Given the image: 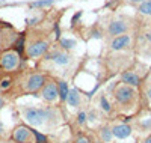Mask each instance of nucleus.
I'll return each instance as SVG.
<instances>
[{
    "instance_id": "12",
    "label": "nucleus",
    "mask_w": 151,
    "mask_h": 143,
    "mask_svg": "<svg viewBox=\"0 0 151 143\" xmlns=\"http://www.w3.org/2000/svg\"><path fill=\"white\" fill-rule=\"evenodd\" d=\"M121 83L127 84V86H132V87H139L141 86V77L134 71L127 69V71L121 72Z\"/></svg>"
},
{
    "instance_id": "22",
    "label": "nucleus",
    "mask_w": 151,
    "mask_h": 143,
    "mask_svg": "<svg viewBox=\"0 0 151 143\" xmlns=\"http://www.w3.org/2000/svg\"><path fill=\"white\" fill-rule=\"evenodd\" d=\"M60 47H62V50L67 51V50L76 47V41L74 39H68V38H64V39H60Z\"/></svg>"
},
{
    "instance_id": "10",
    "label": "nucleus",
    "mask_w": 151,
    "mask_h": 143,
    "mask_svg": "<svg viewBox=\"0 0 151 143\" xmlns=\"http://www.w3.org/2000/svg\"><path fill=\"white\" fill-rule=\"evenodd\" d=\"M44 59L53 60L56 65H68L70 60H71V56L65 50H53V51H50V53H47Z\"/></svg>"
},
{
    "instance_id": "2",
    "label": "nucleus",
    "mask_w": 151,
    "mask_h": 143,
    "mask_svg": "<svg viewBox=\"0 0 151 143\" xmlns=\"http://www.w3.org/2000/svg\"><path fill=\"white\" fill-rule=\"evenodd\" d=\"M113 99L121 109H130L137 101V90L136 87L119 83L113 89Z\"/></svg>"
},
{
    "instance_id": "7",
    "label": "nucleus",
    "mask_w": 151,
    "mask_h": 143,
    "mask_svg": "<svg viewBox=\"0 0 151 143\" xmlns=\"http://www.w3.org/2000/svg\"><path fill=\"white\" fill-rule=\"evenodd\" d=\"M41 97L45 102H55L59 99V90H58V82L53 79H47L45 84L41 89Z\"/></svg>"
},
{
    "instance_id": "15",
    "label": "nucleus",
    "mask_w": 151,
    "mask_h": 143,
    "mask_svg": "<svg viewBox=\"0 0 151 143\" xmlns=\"http://www.w3.org/2000/svg\"><path fill=\"white\" fill-rule=\"evenodd\" d=\"M58 90H59V99L67 101V97H68V92H70V86L65 80H58Z\"/></svg>"
},
{
    "instance_id": "31",
    "label": "nucleus",
    "mask_w": 151,
    "mask_h": 143,
    "mask_svg": "<svg viewBox=\"0 0 151 143\" xmlns=\"http://www.w3.org/2000/svg\"><path fill=\"white\" fill-rule=\"evenodd\" d=\"M144 143H151V134H150V136H148V137L144 140Z\"/></svg>"
},
{
    "instance_id": "28",
    "label": "nucleus",
    "mask_w": 151,
    "mask_h": 143,
    "mask_svg": "<svg viewBox=\"0 0 151 143\" xmlns=\"http://www.w3.org/2000/svg\"><path fill=\"white\" fill-rule=\"evenodd\" d=\"M145 94H147V98L151 101V86H148V87H147V92H145Z\"/></svg>"
},
{
    "instance_id": "13",
    "label": "nucleus",
    "mask_w": 151,
    "mask_h": 143,
    "mask_svg": "<svg viewBox=\"0 0 151 143\" xmlns=\"http://www.w3.org/2000/svg\"><path fill=\"white\" fill-rule=\"evenodd\" d=\"M67 102L70 107H80L82 104V95L77 89H70L68 97H67Z\"/></svg>"
},
{
    "instance_id": "33",
    "label": "nucleus",
    "mask_w": 151,
    "mask_h": 143,
    "mask_svg": "<svg viewBox=\"0 0 151 143\" xmlns=\"http://www.w3.org/2000/svg\"><path fill=\"white\" fill-rule=\"evenodd\" d=\"M144 0H130V3H142Z\"/></svg>"
},
{
    "instance_id": "20",
    "label": "nucleus",
    "mask_w": 151,
    "mask_h": 143,
    "mask_svg": "<svg viewBox=\"0 0 151 143\" xmlns=\"http://www.w3.org/2000/svg\"><path fill=\"white\" fill-rule=\"evenodd\" d=\"M33 143H48V137L40 131L33 129Z\"/></svg>"
},
{
    "instance_id": "16",
    "label": "nucleus",
    "mask_w": 151,
    "mask_h": 143,
    "mask_svg": "<svg viewBox=\"0 0 151 143\" xmlns=\"http://www.w3.org/2000/svg\"><path fill=\"white\" fill-rule=\"evenodd\" d=\"M137 12L142 14V15L151 17V0H144L142 3H139V6H137Z\"/></svg>"
},
{
    "instance_id": "26",
    "label": "nucleus",
    "mask_w": 151,
    "mask_h": 143,
    "mask_svg": "<svg viewBox=\"0 0 151 143\" xmlns=\"http://www.w3.org/2000/svg\"><path fill=\"white\" fill-rule=\"evenodd\" d=\"M86 118H88V121H89V122H94L97 119V113L94 110H91L89 113H86Z\"/></svg>"
},
{
    "instance_id": "9",
    "label": "nucleus",
    "mask_w": 151,
    "mask_h": 143,
    "mask_svg": "<svg viewBox=\"0 0 151 143\" xmlns=\"http://www.w3.org/2000/svg\"><path fill=\"white\" fill-rule=\"evenodd\" d=\"M133 44V36L130 33H124L119 36L112 38L110 41V48L113 51H122V50H129Z\"/></svg>"
},
{
    "instance_id": "1",
    "label": "nucleus",
    "mask_w": 151,
    "mask_h": 143,
    "mask_svg": "<svg viewBox=\"0 0 151 143\" xmlns=\"http://www.w3.org/2000/svg\"><path fill=\"white\" fill-rule=\"evenodd\" d=\"M26 122L32 127H42L56 119V110L52 107H26L23 110Z\"/></svg>"
},
{
    "instance_id": "17",
    "label": "nucleus",
    "mask_w": 151,
    "mask_h": 143,
    "mask_svg": "<svg viewBox=\"0 0 151 143\" xmlns=\"http://www.w3.org/2000/svg\"><path fill=\"white\" fill-rule=\"evenodd\" d=\"M24 39H26V35H18L17 36V41L14 42V50L17 51V53L23 54V51L26 50V45H24Z\"/></svg>"
},
{
    "instance_id": "19",
    "label": "nucleus",
    "mask_w": 151,
    "mask_h": 143,
    "mask_svg": "<svg viewBox=\"0 0 151 143\" xmlns=\"http://www.w3.org/2000/svg\"><path fill=\"white\" fill-rule=\"evenodd\" d=\"M55 3V0H36V2L30 3V8H47L52 6Z\"/></svg>"
},
{
    "instance_id": "30",
    "label": "nucleus",
    "mask_w": 151,
    "mask_h": 143,
    "mask_svg": "<svg viewBox=\"0 0 151 143\" xmlns=\"http://www.w3.org/2000/svg\"><path fill=\"white\" fill-rule=\"evenodd\" d=\"M3 133H5V127H3V122L0 121V136H3Z\"/></svg>"
},
{
    "instance_id": "25",
    "label": "nucleus",
    "mask_w": 151,
    "mask_h": 143,
    "mask_svg": "<svg viewBox=\"0 0 151 143\" xmlns=\"http://www.w3.org/2000/svg\"><path fill=\"white\" fill-rule=\"evenodd\" d=\"M142 38H144V39H145L147 42H150V44H151V26H150L148 29H145V30H144Z\"/></svg>"
},
{
    "instance_id": "14",
    "label": "nucleus",
    "mask_w": 151,
    "mask_h": 143,
    "mask_svg": "<svg viewBox=\"0 0 151 143\" xmlns=\"http://www.w3.org/2000/svg\"><path fill=\"white\" fill-rule=\"evenodd\" d=\"M98 137H100V140L101 142H104V143H110L113 139V133H112V128L109 127V125H104V127H101L98 129Z\"/></svg>"
},
{
    "instance_id": "8",
    "label": "nucleus",
    "mask_w": 151,
    "mask_h": 143,
    "mask_svg": "<svg viewBox=\"0 0 151 143\" xmlns=\"http://www.w3.org/2000/svg\"><path fill=\"white\" fill-rule=\"evenodd\" d=\"M130 29V23L125 21L122 18H116V20H112L109 24H107V29H106V33L107 36L110 38H115V36H119V35H124L127 33Z\"/></svg>"
},
{
    "instance_id": "6",
    "label": "nucleus",
    "mask_w": 151,
    "mask_h": 143,
    "mask_svg": "<svg viewBox=\"0 0 151 143\" xmlns=\"http://www.w3.org/2000/svg\"><path fill=\"white\" fill-rule=\"evenodd\" d=\"M11 139L15 143H33V128L20 124L12 129Z\"/></svg>"
},
{
    "instance_id": "27",
    "label": "nucleus",
    "mask_w": 151,
    "mask_h": 143,
    "mask_svg": "<svg viewBox=\"0 0 151 143\" xmlns=\"http://www.w3.org/2000/svg\"><path fill=\"white\" fill-rule=\"evenodd\" d=\"M82 14H83V12H82V11H79L77 14H74V15H73V20H71V24H73V26L76 24V21H77V20L82 17Z\"/></svg>"
},
{
    "instance_id": "11",
    "label": "nucleus",
    "mask_w": 151,
    "mask_h": 143,
    "mask_svg": "<svg viewBox=\"0 0 151 143\" xmlns=\"http://www.w3.org/2000/svg\"><path fill=\"white\" fill-rule=\"evenodd\" d=\"M112 133H113V137L118 139V140H124L132 136L133 133V128L129 125V124H115L112 127Z\"/></svg>"
},
{
    "instance_id": "3",
    "label": "nucleus",
    "mask_w": 151,
    "mask_h": 143,
    "mask_svg": "<svg viewBox=\"0 0 151 143\" xmlns=\"http://www.w3.org/2000/svg\"><path fill=\"white\" fill-rule=\"evenodd\" d=\"M21 65V54L14 48H8L0 54V68L6 72H14Z\"/></svg>"
},
{
    "instance_id": "21",
    "label": "nucleus",
    "mask_w": 151,
    "mask_h": 143,
    "mask_svg": "<svg viewBox=\"0 0 151 143\" xmlns=\"http://www.w3.org/2000/svg\"><path fill=\"white\" fill-rule=\"evenodd\" d=\"M14 80H12V77H5V79L0 80V90H9V87L12 86Z\"/></svg>"
},
{
    "instance_id": "34",
    "label": "nucleus",
    "mask_w": 151,
    "mask_h": 143,
    "mask_svg": "<svg viewBox=\"0 0 151 143\" xmlns=\"http://www.w3.org/2000/svg\"><path fill=\"white\" fill-rule=\"evenodd\" d=\"M92 143H104V142H101V140H95V142H92Z\"/></svg>"
},
{
    "instance_id": "32",
    "label": "nucleus",
    "mask_w": 151,
    "mask_h": 143,
    "mask_svg": "<svg viewBox=\"0 0 151 143\" xmlns=\"http://www.w3.org/2000/svg\"><path fill=\"white\" fill-rule=\"evenodd\" d=\"M3 47V38H2V32H0V48Z\"/></svg>"
},
{
    "instance_id": "23",
    "label": "nucleus",
    "mask_w": 151,
    "mask_h": 143,
    "mask_svg": "<svg viewBox=\"0 0 151 143\" xmlns=\"http://www.w3.org/2000/svg\"><path fill=\"white\" fill-rule=\"evenodd\" d=\"M74 143H92V140L88 137L86 134H77V137L74 139Z\"/></svg>"
},
{
    "instance_id": "5",
    "label": "nucleus",
    "mask_w": 151,
    "mask_h": 143,
    "mask_svg": "<svg viewBox=\"0 0 151 143\" xmlns=\"http://www.w3.org/2000/svg\"><path fill=\"white\" fill-rule=\"evenodd\" d=\"M47 82V75L42 72H32L27 75L26 82H24V90L29 94H38L41 92L42 86Z\"/></svg>"
},
{
    "instance_id": "18",
    "label": "nucleus",
    "mask_w": 151,
    "mask_h": 143,
    "mask_svg": "<svg viewBox=\"0 0 151 143\" xmlns=\"http://www.w3.org/2000/svg\"><path fill=\"white\" fill-rule=\"evenodd\" d=\"M100 107H101V110H103L104 113H110V112H112V104H110V101L106 98V95H103L101 98H100Z\"/></svg>"
},
{
    "instance_id": "4",
    "label": "nucleus",
    "mask_w": 151,
    "mask_h": 143,
    "mask_svg": "<svg viewBox=\"0 0 151 143\" xmlns=\"http://www.w3.org/2000/svg\"><path fill=\"white\" fill-rule=\"evenodd\" d=\"M48 41L44 39V38H36V39L30 41L26 44V57L27 59H36V57H41L44 54H47L48 51Z\"/></svg>"
},
{
    "instance_id": "24",
    "label": "nucleus",
    "mask_w": 151,
    "mask_h": 143,
    "mask_svg": "<svg viewBox=\"0 0 151 143\" xmlns=\"http://www.w3.org/2000/svg\"><path fill=\"white\" fill-rule=\"evenodd\" d=\"M86 121H88V118H86V112L80 110V112L77 113V124H79V125H83Z\"/></svg>"
},
{
    "instance_id": "29",
    "label": "nucleus",
    "mask_w": 151,
    "mask_h": 143,
    "mask_svg": "<svg viewBox=\"0 0 151 143\" xmlns=\"http://www.w3.org/2000/svg\"><path fill=\"white\" fill-rule=\"evenodd\" d=\"M5 107V98L2 97V95H0V110H2Z\"/></svg>"
}]
</instances>
